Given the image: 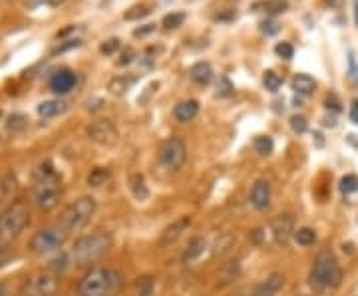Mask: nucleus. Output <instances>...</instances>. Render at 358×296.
<instances>
[{"label": "nucleus", "mask_w": 358, "mask_h": 296, "mask_svg": "<svg viewBox=\"0 0 358 296\" xmlns=\"http://www.w3.org/2000/svg\"><path fill=\"white\" fill-rule=\"evenodd\" d=\"M124 283L114 267H96L78 283V296H114Z\"/></svg>", "instance_id": "f257e3e1"}, {"label": "nucleus", "mask_w": 358, "mask_h": 296, "mask_svg": "<svg viewBox=\"0 0 358 296\" xmlns=\"http://www.w3.org/2000/svg\"><path fill=\"white\" fill-rule=\"evenodd\" d=\"M343 281V271L338 267V260L334 257L331 251H320L315 262H313V269L308 274V284L315 293H322L327 288H334L338 286Z\"/></svg>", "instance_id": "f03ea898"}, {"label": "nucleus", "mask_w": 358, "mask_h": 296, "mask_svg": "<svg viewBox=\"0 0 358 296\" xmlns=\"http://www.w3.org/2000/svg\"><path fill=\"white\" fill-rule=\"evenodd\" d=\"M112 246V237L108 232H92L76 239L72 245L70 257L74 265H92L98 258H102Z\"/></svg>", "instance_id": "7ed1b4c3"}, {"label": "nucleus", "mask_w": 358, "mask_h": 296, "mask_svg": "<svg viewBox=\"0 0 358 296\" xmlns=\"http://www.w3.org/2000/svg\"><path fill=\"white\" fill-rule=\"evenodd\" d=\"M96 209H98V203H96L94 197H80V199L72 201L70 205L66 207L58 225L68 232L82 231L92 221V217L96 215Z\"/></svg>", "instance_id": "20e7f679"}, {"label": "nucleus", "mask_w": 358, "mask_h": 296, "mask_svg": "<svg viewBox=\"0 0 358 296\" xmlns=\"http://www.w3.org/2000/svg\"><path fill=\"white\" fill-rule=\"evenodd\" d=\"M28 223H30V209L26 203L18 201V203L8 205L0 213V239L10 243L24 231Z\"/></svg>", "instance_id": "39448f33"}, {"label": "nucleus", "mask_w": 358, "mask_h": 296, "mask_svg": "<svg viewBox=\"0 0 358 296\" xmlns=\"http://www.w3.org/2000/svg\"><path fill=\"white\" fill-rule=\"evenodd\" d=\"M70 232L64 231L60 225L56 227H48V229H40L38 232H34V237L30 239V251L38 257H46L52 253H58L64 243L68 241Z\"/></svg>", "instance_id": "423d86ee"}, {"label": "nucleus", "mask_w": 358, "mask_h": 296, "mask_svg": "<svg viewBox=\"0 0 358 296\" xmlns=\"http://www.w3.org/2000/svg\"><path fill=\"white\" fill-rule=\"evenodd\" d=\"M185 143L179 138H169L167 142L162 143L159 147V163L167 171H178L185 163Z\"/></svg>", "instance_id": "0eeeda50"}, {"label": "nucleus", "mask_w": 358, "mask_h": 296, "mask_svg": "<svg viewBox=\"0 0 358 296\" xmlns=\"http://www.w3.org/2000/svg\"><path fill=\"white\" fill-rule=\"evenodd\" d=\"M60 284L58 276L52 272H38L30 276L22 286V296H54L58 293Z\"/></svg>", "instance_id": "6e6552de"}, {"label": "nucleus", "mask_w": 358, "mask_h": 296, "mask_svg": "<svg viewBox=\"0 0 358 296\" xmlns=\"http://www.w3.org/2000/svg\"><path fill=\"white\" fill-rule=\"evenodd\" d=\"M32 201L42 211H50V209L58 205V201H60L58 179L38 181L36 187H34V191H32Z\"/></svg>", "instance_id": "1a4fd4ad"}, {"label": "nucleus", "mask_w": 358, "mask_h": 296, "mask_svg": "<svg viewBox=\"0 0 358 296\" xmlns=\"http://www.w3.org/2000/svg\"><path fill=\"white\" fill-rule=\"evenodd\" d=\"M88 138L100 145L112 147L117 143V129L110 119H98L88 128Z\"/></svg>", "instance_id": "9d476101"}, {"label": "nucleus", "mask_w": 358, "mask_h": 296, "mask_svg": "<svg viewBox=\"0 0 358 296\" xmlns=\"http://www.w3.org/2000/svg\"><path fill=\"white\" fill-rule=\"evenodd\" d=\"M189 227H192V217H187V215H181L176 221H171L159 235V246L176 245Z\"/></svg>", "instance_id": "9b49d317"}, {"label": "nucleus", "mask_w": 358, "mask_h": 296, "mask_svg": "<svg viewBox=\"0 0 358 296\" xmlns=\"http://www.w3.org/2000/svg\"><path fill=\"white\" fill-rule=\"evenodd\" d=\"M271 235L279 245H287L294 235V219L291 215H279L271 223Z\"/></svg>", "instance_id": "f8f14e48"}, {"label": "nucleus", "mask_w": 358, "mask_h": 296, "mask_svg": "<svg viewBox=\"0 0 358 296\" xmlns=\"http://www.w3.org/2000/svg\"><path fill=\"white\" fill-rule=\"evenodd\" d=\"M74 86H76V74L72 70H58L50 77V90L60 94V96L74 90Z\"/></svg>", "instance_id": "ddd939ff"}, {"label": "nucleus", "mask_w": 358, "mask_h": 296, "mask_svg": "<svg viewBox=\"0 0 358 296\" xmlns=\"http://www.w3.org/2000/svg\"><path fill=\"white\" fill-rule=\"evenodd\" d=\"M251 205L255 207L257 211H265L271 205V185H268V181L259 179L253 183V187H251Z\"/></svg>", "instance_id": "4468645a"}, {"label": "nucleus", "mask_w": 358, "mask_h": 296, "mask_svg": "<svg viewBox=\"0 0 358 296\" xmlns=\"http://www.w3.org/2000/svg\"><path fill=\"white\" fill-rule=\"evenodd\" d=\"M285 286V274L281 272H273L271 276H267L261 284H257L253 288V293L249 296H275Z\"/></svg>", "instance_id": "2eb2a0df"}, {"label": "nucleus", "mask_w": 358, "mask_h": 296, "mask_svg": "<svg viewBox=\"0 0 358 296\" xmlns=\"http://www.w3.org/2000/svg\"><path fill=\"white\" fill-rule=\"evenodd\" d=\"M18 189V181H16V175L14 173H6L0 177V213L8 207L10 199L16 193Z\"/></svg>", "instance_id": "dca6fc26"}, {"label": "nucleus", "mask_w": 358, "mask_h": 296, "mask_svg": "<svg viewBox=\"0 0 358 296\" xmlns=\"http://www.w3.org/2000/svg\"><path fill=\"white\" fill-rule=\"evenodd\" d=\"M199 114V102L197 100H185V102H179L173 108V116L178 121L185 124V121H192L193 117Z\"/></svg>", "instance_id": "f3484780"}, {"label": "nucleus", "mask_w": 358, "mask_h": 296, "mask_svg": "<svg viewBox=\"0 0 358 296\" xmlns=\"http://www.w3.org/2000/svg\"><path fill=\"white\" fill-rule=\"evenodd\" d=\"M189 77H192L195 84L205 86V84H209L211 77H213V68H211L209 62H197V64H193L192 68H189Z\"/></svg>", "instance_id": "a211bd4d"}, {"label": "nucleus", "mask_w": 358, "mask_h": 296, "mask_svg": "<svg viewBox=\"0 0 358 296\" xmlns=\"http://www.w3.org/2000/svg\"><path fill=\"white\" fill-rule=\"evenodd\" d=\"M291 88L301 96H310L313 91L317 90V80L310 77L308 74H296L291 82Z\"/></svg>", "instance_id": "6ab92c4d"}, {"label": "nucleus", "mask_w": 358, "mask_h": 296, "mask_svg": "<svg viewBox=\"0 0 358 296\" xmlns=\"http://www.w3.org/2000/svg\"><path fill=\"white\" fill-rule=\"evenodd\" d=\"M205 249H207L205 239H201V237H195V239H192V243L187 245V249H185V253H183V260H185V262H193V260H197V258L201 257V255L205 253Z\"/></svg>", "instance_id": "aec40b11"}, {"label": "nucleus", "mask_w": 358, "mask_h": 296, "mask_svg": "<svg viewBox=\"0 0 358 296\" xmlns=\"http://www.w3.org/2000/svg\"><path fill=\"white\" fill-rule=\"evenodd\" d=\"M129 185H131V193H134V197H136L138 201H145V199L150 197V189H148V185H145V181H143V177H141L140 173L131 175Z\"/></svg>", "instance_id": "412c9836"}, {"label": "nucleus", "mask_w": 358, "mask_h": 296, "mask_svg": "<svg viewBox=\"0 0 358 296\" xmlns=\"http://www.w3.org/2000/svg\"><path fill=\"white\" fill-rule=\"evenodd\" d=\"M293 239L296 245L310 246L317 243V232H315V229H310V227H301V229L294 231Z\"/></svg>", "instance_id": "4be33fe9"}, {"label": "nucleus", "mask_w": 358, "mask_h": 296, "mask_svg": "<svg viewBox=\"0 0 358 296\" xmlns=\"http://www.w3.org/2000/svg\"><path fill=\"white\" fill-rule=\"evenodd\" d=\"M131 84H134V77L115 76L110 80V84H108V90L112 91L114 96H124V94L129 90V86H131Z\"/></svg>", "instance_id": "5701e85b"}, {"label": "nucleus", "mask_w": 358, "mask_h": 296, "mask_svg": "<svg viewBox=\"0 0 358 296\" xmlns=\"http://www.w3.org/2000/svg\"><path fill=\"white\" fill-rule=\"evenodd\" d=\"M66 110L64 102H58V100H50V102H44L38 105V114L42 117H54L60 116Z\"/></svg>", "instance_id": "b1692460"}, {"label": "nucleus", "mask_w": 358, "mask_h": 296, "mask_svg": "<svg viewBox=\"0 0 358 296\" xmlns=\"http://www.w3.org/2000/svg\"><path fill=\"white\" fill-rule=\"evenodd\" d=\"M263 86H265V90L273 91V94H277V91L281 90L282 86V77L275 72V70H267L265 74H263Z\"/></svg>", "instance_id": "393cba45"}, {"label": "nucleus", "mask_w": 358, "mask_h": 296, "mask_svg": "<svg viewBox=\"0 0 358 296\" xmlns=\"http://www.w3.org/2000/svg\"><path fill=\"white\" fill-rule=\"evenodd\" d=\"M253 147L259 155H271L275 149V143H273V138H268V135H257Z\"/></svg>", "instance_id": "a878e982"}, {"label": "nucleus", "mask_w": 358, "mask_h": 296, "mask_svg": "<svg viewBox=\"0 0 358 296\" xmlns=\"http://www.w3.org/2000/svg\"><path fill=\"white\" fill-rule=\"evenodd\" d=\"M108 179H110V171L106 168H96L92 169V173L88 175V185L90 187H100Z\"/></svg>", "instance_id": "bb28decb"}, {"label": "nucleus", "mask_w": 358, "mask_h": 296, "mask_svg": "<svg viewBox=\"0 0 358 296\" xmlns=\"http://www.w3.org/2000/svg\"><path fill=\"white\" fill-rule=\"evenodd\" d=\"M185 22V14L183 13H169L164 16V20H162V26L166 28V30H176L179 26H183Z\"/></svg>", "instance_id": "cd10ccee"}, {"label": "nucleus", "mask_w": 358, "mask_h": 296, "mask_svg": "<svg viewBox=\"0 0 358 296\" xmlns=\"http://www.w3.org/2000/svg\"><path fill=\"white\" fill-rule=\"evenodd\" d=\"M235 243V237L231 235V232H223L221 237H219L217 241H215V251H213V255H223L225 251H229L231 246Z\"/></svg>", "instance_id": "c85d7f7f"}, {"label": "nucleus", "mask_w": 358, "mask_h": 296, "mask_svg": "<svg viewBox=\"0 0 358 296\" xmlns=\"http://www.w3.org/2000/svg\"><path fill=\"white\" fill-rule=\"evenodd\" d=\"M261 6L267 14H281L289 8V0H265Z\"/></svg>", "instance_id": "c756f323"}, {"label": "nucleus", "mask_w": 358, "mask_h": 296, "mask_svg": "<svg viewBox=\"0 0 358 296\" xmlns=\"http://www.w3.org/2000/svg\"><path fill=\"white\" fill-rule=\"evenodd\" d=\"M148 14H152V6H148V4H138V6L129 8L124 18H126V20H140V18H145Z\"/></svg>", "instance_id": "7c9ffc66"}, {"label": "nucleus", "mask_w": 358, "mask_h": 296, "mask_svg": "<svg viewBox=\"0 0 358 296\" xmlns=\"http://www.w3.org/2000/svg\"><path fill=\"white\" fill-rule=\"evenodd\" d=\"M358 189V177L357 175H345L343 179H341V191L345 195H350V193H355Z\"/></svg>", "instance_id": "2f4dec72"}, {"label": "nucleus", "mask_w": 358, "mask_h": 296, "mask_svg": "<svg viewBox=\"0 0 358 296\" xmlns=\"http://www.w3.org/2000/svg\"><path fill=\"white\" fill-rule=\"evenodd\" d=\"M66 0H26V6L28 8H42V6H48V8H56L60 4H64Z\"/></svg>", "instance_id": "473e14b6"}, {"label": "nucleus", "mask_w": 358, "mask_h": 296, "mask_svg": "<svg viewBox=\"0 0 358 296\" xmlns=\"http://www.w3.org/2000/svg\"><path fill=\"white\" fill-rule=\"evenodd\" d=\"M275 54L282 58V60H291L294 56V48L289 44V42H279L277 46H275Z\"/></svg>", "instance_id": "72a5a7b5"}, {"label": "nucleus", "mask_w": 358, "mask_h": 296, "mask_svg": "<svg viewBox=\"0 0 358 296\" xmlns=\"http://www.w3.org/2000/svg\"><path fill=\"white\" fill-rule=\"evenodd\" d=\"M289 124H291V129L294 133H305L308 129V121L305 116H293L289 119Z\"/></svg>", "instance_id": "f704fd0d"}, {"label": "nucleus", "mask_w": 358, "mask_h": 296, "mask_svg": "<svg viewBox=\"0 0 358 296\" xmlns=\"http://www.w3.org/2000/svg\"><path fill=\"white\" fill-rule=\"evenodd\" d=\"M13 257H14V251L10 249V243L0 239V267H4V265H6V262H8Z\"/></svg>", "instance_id": "c9c22d12"}, {"label": "nucleus", "mask_w": 358, "mask_h": 296, "mask_svg": "<svg viewBox=\"0 0 358 296\" xmlns=\"http://www.w3.org/2000/svg\"><path fill=\"white\" fill-rule=\"evenodd\" d=\"M117 48H120V40L117 38H108L100 44V52H102L103 56H112Z\"/></svg>", "instance_id": "e433bc0d"}, {"label": "nucleus", "mask_w": 358, "mask_h": 296, "mask_svg": "<svg viewBox=\"0 0 358 296\" xmlns=\"http://www.w3.org/2000/svg\"><path fill=\"white\" fill-rule=\"evenodd\" d=\"M233 94V84L229 82V77H219L217 82V96H221V98H227V96H231Z\"/></svg>", "instance_id": "4c0bfd02"}, {"label": "nucleus", "mask_w": 358, "mask_h": 296, "mask_svg": "<svg viewBox=\"0 0 358 296\" xmlns=\"http://www.w3.org/2000/svg\"><path fill=\"white\" fill-rule=\"evenodd\" d=\"M136 60V50L131 46H126L122 54H120V60H117V66H128Z\"/></svg>", "instance_id": "58836bf2"}, {"label": "nucleus", "mask_w": 358, "mask_h": 296, "mask_svg": "<svg viewBox=\"0 0 358 296\" xmlns=\"http://www.w3.org/2000/svg\"><path fill=\"white\" fill-rule=\"evenodd\" d=\"M261 30H263L267 36H275V34H279L281 26H279V22H275V20H267V22L261 24Z\"/></svg>", "instance_id": "ea45409f"}, {"label": "nucleus", "mask_w": 358, "mask_h": 296, "mask_svg": "<svg viewBox=\"0 0 358 296\" xmlns=\"http://www.w3.org/2000/svg\"><path fill=\"white\" fill-rule=\"evenodd\" d=\"M26 128V117L24 116H13L10 117V121H8V129H13V131H18V129H24Z\"/></svg>", "instance_id": "a19ab883"}, {"label": "nucleus", "mask_w": 358, "mask_h": 296, "mask_svg": "<svg viewBox=\"0 0 358 296\" xmlns=\"http://www.w3.org/2000/svg\"><path fill=\"white\" fill-rule=\"evenodd\" d=\"M348 77L352 80V82H358V68H357V62H355V56H352V52L348 54Z\"/></svg>", "instance_id": "79ce46f5"}, {"label": "nucleus", "mask_w": 358, "mask_h": 296, "mask_svg": "<svg viewBox=\"0 0 358 296\" xmlns=\"http://www.w3.org/2000/svg\"><path fill=\"white\" fill-rule=\"evenodd\" d=\"M78 46H80V40H68L66 44H62V46H58V48L54 50V54H62V52L72 50V48H78Z\"/></svg>", "instance_id": "37998d69"}, {"label": "nucleus", "mask_w": 358, "mask_h": 296, "mask_svg": "<svg viewBox=\"0 0 358 296\" xmlns=\"http://www.w3.org/2000/svg\"><path fill=\"white\" fill-rule=\"evenodd\" d=\"M155 30V24H145L143 28H136L134 30V36L136 38H141V36H145V34H152Z\"/></svg>", "instance_id": "c03bdc74"}, {"label": "nucleus", "mask_w": 358, "mask_h": 296, "mask_svg": "<svg viewBox=\"0 0 358 296\" xmlns=\"http://www.w3.org/2000/svg\"><path fill=\"white\" fill-rule=\"evenodd\" d=\"M324 105H327L329 110L333 108L334 112H341V102H338V98H336L334 94H331V96L327 98V102H324Z\"/></svg>", "instance_id": "a18cd8bd"}, {"label": "nucleus", "mask_w": 358, "mask_h": 296, "mask_svg": "<svg viewBox=\"0 0 358 296\" xmlns=\"http://www.w3.org/2000/svg\"><path fill=\"white\" fill-rule=\"evenodd\" d=\"M348 117H350V121H352V124H357L358 126V100H355V102H352V105H350Z\"/></svg>", "instance_id": "49530a36"}, {"label": "nucleus", "mask_w": 358, "mask_h": 296, "mask_svg": "<svg viewBox=\"0 0 358 296\" xmlns=\"http://www.w3.org/2000/svg\"><path fill=\"white\" fill-rule=\"evenodd\" d=\"M249 237H253V241H255V243H259V241L263 239V231H261V229H255V231L251 232Z\"/></svg>", "instance_id": "de8ad7c7"}, {"label": "nucleus", "mask_w": 358, "mask_h": 296, "mask_svg": "<svg viewBox=\"0 0 358 296\" xmlns=\"http://www.w3.org/2000/svg\"><path fill=\"white\" fill-rule=\"evenodd\" d=\"M0 296H8V290H6V286H0Z\"/></svg>", "instance_id": "09e8293b"}, {"label": "nucleus", "mask_w": 358, "mask_h": 296, "mask_svg": "<svg viewBox=\"0 0 358 296\" xmlns=\"http://www.w3.org/2000/svg\"><path fill=\"white\" fill-rule=\"evenodd\" d=\"M357 24H358V0H357Z\"/></svg>", "instance_id": "8fccbe9b"}, {"label": "nucleus", "mask_w": 358, "mask_h": 296, "mask_svg": "<svg viewBox=\"0 0 358 296\" xmlns=\"http://www.w3.org/2000/svg\"><path fill=\"white\" fill-rule=\"evenodd\" d=\"M299 296H307V295H299Z\"/></svg>", "instance_id": "3c124183"}, {"label": "nucleus", "mask_w": 358, "mask_h": 296, "mask_svg": "<svg viewBox=\"0 0 358 296\" xmlns=\"http://www.w3.org/2000/svg\"><path fill=\"white\" fill-rule=\"evenodd\" d=\"M0 142H2V138H0Z\"/></svg>", "instance_id": "603ef678"}]
</instances>
